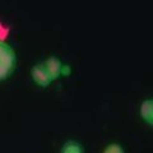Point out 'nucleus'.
Returning a JSON list of instances; mask_svg holds the SVG:
<instances>
[{
	"instance_id": "obj_1",
	"label": "nucleus",
	"mask_w": 153,
	"mask_h": 153,
	"mask_svg": "<svg viewBox=\"0 0 153 153\" xmlns=\"http://www.w3.org/2000/svg\"><path fill=\"white\" fill-rule=\"evenodd\" d=\"M17 66L16 52L8 44L0 41V82L8 79Z\"/></svg>"
},
{
	"instance_id": "obj_2",
	"label": "nucleus",
	"mask_w": 153,
	"mask_h": 153,
	"mask_svg": "<svg viewBox=\"0 0 153 153\" xmlns=\"http://www.w3.org/2000/svg\"><path fill=\"white\" fill-rule=\"evenodd\" d=\"M31 75H32V79L33 82L37 83L40 87H49L50 83L52 82L51 76L49 74V71H47L45 64H36L32 66L31 69Z\"/></svg>"
},
{
	"instance_id": "obj_3",
	"label": "nucleus",
	"mask_w": 153,
	"mask_h": 153,
	"mask_svg": "<svg viewBox=\"0 0 153 153\" xmlns=\"http://www.w3.org/2000/svg\"><path fill=\"white\" fill-rule=\"evenodd\" d=\"M44 64H45L46 69H47V71H49V74H50L52 80L57 79L61 75V66H63V64H61L59 57L50 56Z\"/></svg>"
},
{
	"instance_id": "obj_4",
	"label": "nucleus",
	"mask_w": 153,
	"mask_h": 153,
	"mask_svg": "<svg viewBox=\"0 0 153 153\" xmlns=\"http://www.w3.org/2000/svg\"><path fill=\"white\" fill-rule=\"evenodd\" d=\"M140 116L147 124L153 125V100H146L140 105Z\"/></svg>"
},
{
	"instance_id": "obj_5",
	"label": "nucleus",
	"mask_w": 153,
	"mask_h": 153,
	"mask_svg": "<svg viewBox=\"0 0 153 153\" xmlns=\"http://www.w3.org/2000/svg\"><path fill=\"white\" fill-rule=\"evenodd\" d=\"M61 153H84V152H83V147L80 146L79 143L69 140L63 146Z\"/></svg>"
},
{
	"instance_id": "obj_6",
	"label": "nucleus",
	"mask_w": 153,
	"mask_h": 153,
	"mask_svg": "<svg viewBox=\"0 0 153 153\" xmlns=\"http://www.w3.org/2000/svg\"><path fill=\"white\" fill-rule=\"evenodd\" d=\"M103 153H125V152H124L123 147L120 144H115L114 143V144H110L105 148Z\"/></svg>"
},
{
	"instance_id": "obj_7",
	"label": "nucleus",
	"mask_w": 153,
	"mask_h": 153,
	"mask_svg": "<svg viewBox=\"0 0 153 153\" xmlns=\"http://www.w3.org/2000/svg\"><path fill=\"white\" fill-rule=\"evenodd\" d=\"M70 73H71V70H70V66L69 65H63L61 66V74L63 75H70Z\"/></svg>"
}]
</instances>
